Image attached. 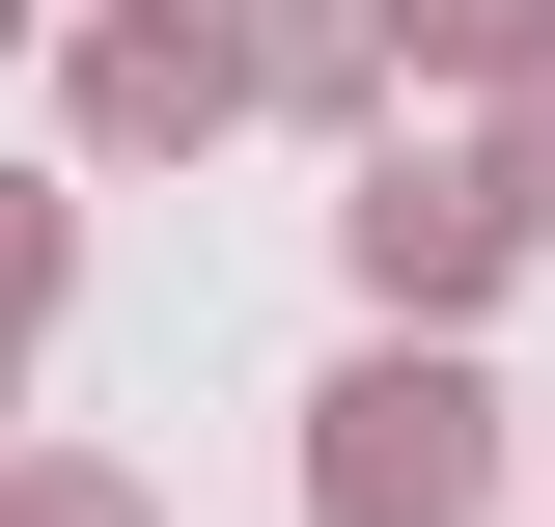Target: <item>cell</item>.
I'll list each match as a JSON object with an SVG mask.
<instances>
[{
  "label": "cell",
  "mask_w": 555,
  "mask_h": 527,
  "mask_svg": "<svg viewBox=\"0 0 555 527\" xmlns=\"http://www.w3.org/2000/svg\"><path fill=\"white\" fill-rule=\"evenodd\" d=\"M473 389H444V361H361L334 389V527H473Z\"/></svg>",
  "instance_id": "obj_1"
},
{
  "label": "cell",
  "mask_w": 555,
  "mask_h": 527,
  "mask_svg": "<svg viewBox=\"0 0 555 527\" xmlns=\"http://www.w3.org/2000/svg\"><path fill=\"white\" fill-rule=\"evenodd\" d=\"M473 250H500V195H473V167H389V195H361V278H389V306H444Z\"/></svg>",
  "instance_id": "obj_2"
},
{
  "label": "cell",
  "mask_w": 555,
  "mask_h": 527,
  "mask_svg": "<svg viewBox=\"0 0 555 527\" xmlns=\"http://www.w3.org/2000/svg\"><path fill=\"white\" fill-rule=\"evenodd\" d=\"M83 112H112V139H195V112H222V28H112V83H83Z\"/></svg>",
  "instance_id": "obj_3"
},
{
  "label": "cell",
  "mask_w": 555,
  "mask_h": 527,
  "mask_svg": "<svg viewBox=\"0 0 555 527\" xmlns=\"http://www.w3.org/2000/svg\"><path fill=\"white\" fill-rule=\"evenodd\" d=\"M28 278H56V250H28V222H0V333H28Z\"/></svg>",
  "instance_id": "obj_4"
},
{
  "label": "cell",
  "mask_w": 555,
  "mask_h": 527,
  "mask_svg": "<svg viewBox=\"0 0 555 527\" xmlns=\"http://www.w3.org/2000/svg\"><path fill=\"white\" fill-rule=\"evenodd\" d=\"M0 527H139V500H0Z\"/></svg>",
  "instance_id": "obj_5"
},
{
  "label": "cell",
  "mask_w": 555,
  "mask_h": 527,
  "mask_svg": "<svg viewBox=\"0 0 555 527\" xmlns=\"http://www.w3.org/2000/svg\"><path fill=\"white\" fill-rule=\"evenodd\" d=\"M528 222H555V139H528Z\"/></svg>",
  "instance_id": "obj_6"
}]
</instances>
